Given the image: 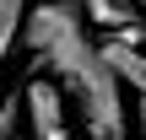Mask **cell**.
<instances>
[{"mask_svg":"<svg viewBox=\"0 0 146 140\" xmlns=\"http://www.w3.org/2000/svg\"><path fill=\"white\" fill-rule=\"evenodd\" d=\"M22 43L38 76H54L60 92L76 97V119L87 140H130L125 81L108 70L98 43L87 38V16L70 0H38L22 22Z\"/></svg>","mask_w":146,"mask_h":140,"instance_id":"obj_1","label":"cell"},{"mask_svg":"<svg viewBox=\"0 0 146 140\" xmlns=\"http://www.w3.org/2000/svg\"><path fill=\"white\" fill-rule=\"evenodd\" d=\"M22 103H27V129L43 140L49 129H65V92H60V81L49 76H33V81H22Z\"/></svg>","mask_w":146,"mask_h":140,"instance_id":"obj_2","label":"cell"},{"mask_svg":"<svg viewBox=\"0 0 146 140\" xmlns=\"http://www.w3.org/2000/svg\"><path fill=\"white\" fill-rule=\"evenodd\" d=\"M98 54L108 59V70H114V76H119L130 92H141V97H146V54L135 49V43H119V38L108 32V38L98 43Z\"/></svg>","mask_w":146,"mask_h":140,"instance_id":"obj_3","label":"cell"},{"mask_svg":"<svg viewBox=\"0 0 146 140\" xmlns=\"http://www.w3.org/2000/svg\"><path fill=\"white\" fill-rule=\"evenodd\" d=\"M81 5V16L92 22V27H103V32H114V27H125V22H141V5L135 0H76Z\"/></svg>","mask_w":146,"mask_h":140,"instance_id":"obj_4","label":"cell"},{"mask_svg":"<svg viewBox=\"0 0 146 140\" xmlns=\"http://www.w3.org/2000/svg\"><path fill=\"white\" fill-rule=\"evenodd\" d=\"M22 22H27V0H0V65H5L11 43L22 38Z\"/></svg>","mask_w":146,"mask_h":140,"instance_id":"obj_5","label":"cell"},{"mask_svg":"<svg viewBox=\"0 0 146 140\" xmlns=\"http://www.w3.org/2000/svg\"><path fill=\"white\" fill-rule=\"evenodd\" d=\"M22 119H27L22 92H5V97H0V140H16L22 135Z\"/></svg>","mask_w":146,"mask_h":140,"instance_id":"obj_6","label":"cell"},{"mask_svg":"<svg viewBox=\"0 0 146 140\" xmlns=\"http://www.w3.org/2000/svg\"><path fill=\"white\" fill-rule=\"evenodd\" d=\"M135 129H141V140H146V97H141V108H135Z\"/></svg>","mask_w":146,"mask_h":140,"instance_id":"obj_7","label":"cell"},{"mask_svg":"<svg viewBox=\"0 0 146 140\" xmlns=\"http://www.w3.org/2000/svg\"><path fill=\"white\" fill-rule=\"evenodd\" d=\"M43 140H70V135H65V129H49V135H43Z\"/></svg>","mask_w":146,"mask_h":140,"instance_id":"obj_8","label":"cell"},{"mask_svg":"<svg viewBox=\"0 0 146 140\" xmlns=\"http://www.w3.org/2000/svg\"><path fill=\"white\" fill-rule=\"evenodd\" d=\"M135 5H141V22H146V0H135Z\"/></svg>","mask_w":146,"mask_h":140,"instance_id":"obj_9","label":"cell"}]
</instances>
